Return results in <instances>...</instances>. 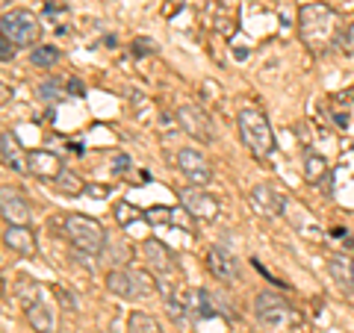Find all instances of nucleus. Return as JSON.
Returning <instances> with one entry per match:
<instances>
[{
  "mask_svg": "<svg viewBox=\"0 0 354 333\" xmlns=\"http://www.w3.org/2000/svg\"><path fill=\"white\" fill-rule=\"evenodd\" d=\"M340 15L328 3H304L298 9V35L310 50H328L343 38Z\"/></svg>",
  "mask_w": 354,
  "mask_h": 333,
  "instance_id": "nucleus-1",
  "label": "nucleus"
},
{
  "mask_svg": "<svg viewBox=\"0 0 354 333\" xmlns=\"http://www.w3.org/2000/svg\"><path fill=\"white\" fill-rule=\"evenodd\" d=\"M236 124H239V136H242L245 148H248L257 159L275 156L278 139H275V133H272L269 118H266L260 109H242V112L236 115Z\"/></svg>",
  "mask_w": 354,
  "mask_h": 333,
  "instance_id": "nucleus-2",
  "label": "nucleus"
},
{
  "mask_svg": "<svg viewBox=\"0 0 354 333\" xmlns=\"http://www.w3.org/2000/svg\"><path fill=\"white\" fill-rule=\"evenodd\" d=\"M254 316L269 333H287L292 328H301L298 313L275 292H260L254 298Z\"/></svg>",
  "mask_w": 354,
  "mask_h": 333,
  "instance_id": "nucleus-3",
  "label": "nucleus"
},
{
  "mask_svg": "<svg viewBox=\"0 0 354 333\" xmlns=\"http://www.w3.org/2000/svg\"><path fill=\"white\" fill-rule=\"evenodd\" d=\"M65 236H68V242L80 251V254H86V257H97V254H103V245H106V233H103V227H100V221H95V218H89V215H68L65 218Z\"/></svg>",
  "mask_w": 354,
  "mask_h": 333,
  "instance_id": "nucleus-4",
  "label": "nucleus"
},
{
  "mask_svg": "<svg viewBox=\"0 0 354 333\" xmlns=\"http://www.w3.org/2000/svg\"><path fill=\"white\" fill-rule=\"evenodd\" d=\"M38 32H41V24L30 9H12V12H3V18H0V35L15 41L18 47L35 44Z\"/></svg>",
  "mask_w": 354,
  "mask_h": 333,
  "instance_id": "nucleus-5",
  "label": "nucleus"
},
{
  "mask_svg": "<svg viewBox=\"0 0 354 333\" xmlns=\"http://www.w3.org/2000/svg\"><path fill=\"white\" fill-rule=\"evenodd\" d=\"M106 289L112 295L124 298V301H139V298L151 295V283L139 272H133V269H115V272H109L106 274Z\"/></svg>",
  "mask_w": 354,
  "mask_h": 333,
  "instance_id": "nucleus-6",
  "label": "nucleus"
},
{
  "mask_svg": "<svg viewBox=\"0 0 354 333\" xmlns=\"http://www.w3.org/2000/svg\"><path fill=\"white\" fill-rule=\"evenodd\" d=\"M177 201L183 204V212H189L198 221H216L219 218V201L210 192H204V186L177 189Z\"/></svg>",
  "mask_w": 354,
  "mask_h": 333,
  "instance_id": "nucleus-7",
  "label": "nucleus"
},
{
  "mask_svg": "<svg viewBox=\"0 0 354 333\" xmlns=\"http://www.w3.org/2000/svg\"><path fill=\"white\" fill-rule=\"evenodd\" d=\"M248 204L260 218H278L287 210V198L281 195V189L275 183H257L248 192Z\"/></svg>",
  "mask_w": 354,
  "mask_h": 333,
  "instance_id": "nucleus-8",
  "label": "nucleus"
},
{
  "mask_svg": "<svg viewBox=\"0 0 354 333\" xmlns=\"http://www.w3.org/2000/svg\"><path fill=\"white\" fill-rule=\"evenodd\" d=\"M177 124L192 136V139H198V142H213L216 139V133H213V121H210V115L201 109V106H180L177 109Z\"/></svg>",
  "mask_w": 354,
  "mask_h": 333,
  "instance_id": "nucleus-9",
  "label": "nucleus"
},
{
  "mask_svg": "<svg viewBox=\"0 0 354 333\" xmlns=\"http://www.w3.org/2000/svg\"><path fill=\"white\" fill-rule=\"evenodd\" d=\"M177 168H180V174H183L192 186H207V183L213 180L210 162H207L198 151H192V148L177 151Z\"/></svg>",
  "mask_w": 354,
  "mask_h": 333,
  "instance_id": "nucleus-10",
  "label": "nucleus"
},
{
  "mask_svg": "<svg viewBox=\"0 0 354 333\" xmlns=\"http://www.w3.org/2000/svg\"><path fill=\"white\" fill-rule=\"evenodd\" d=\"M284 215L290 218V224H292V230H295L298 236H304V239H310V242H319V239H322V227H319V221L313 218V212H310L304 204L287 201Z\"/></svg>",
  "mask_w": 354,
  "mask_h": 333,
  "instance_id": "nucleus-11",
  "label": "nucleus"
},
{
  "mask_svg": "<svg viewBox=\"0 0 354 333\" xmlns=\"http://www.w3.org/2000/svg\"><path fill=\"white\" fill-rule=\"evenodd\" d=\"M0 212L6 218V224H30V215H32L30 204L12 186H3V192H0Z\"/></svg>",
  "mask_w": 354,
  "mask_h": 333,
  "instance_id": "nucleus-12",
  "label": "nucleus"
},
{
  "mask_svg": "<svg viewBox=\"0 0 354 333\" xmlns=\"http://www.w3.org/2000/svg\"><path fill=\"white\" fill-rule=\"evenodd\" d=\"M207 269H210V274H213L216 280H225V283H236V280H239V266H236V260H233L227 251H222V248H210V251H207Z\"/></svg>",
  "mask_w": 354,
  "mask_h": 333,
  "instance_id": "nucleus-13",
  "label": "nucleus"
},
{
  "mask_svg": "<svg viewBox=\"0 0 354 333\" xmlns=\"http://www.w3.org/2000/svg\"><path fill=\"white\" fill-rule=\"evenodd\" d=\"M27 165L41 180H56L65 171V162L56 153H50V151H32V153H27Z\"/></svg>",
  "mask_w": 354,
  "mask_h": 333,
  "instance_id": "nucleus-14",
  "label": "nucleus"
},
{
  "mask_svg": "<svg viewBox=\"0 0 354 333\" xmlns=\"http://www.w3.org/2000/svg\"><path fill=\"white\" fill-rule=\"evenodd\" d=\"M213 27L230 38L239 30V0H216L213 6Z\"/></svg>",
  "mask_w": 354,
  "mask_h": 333,
  "instance_id": "nucleus-15",
  "label": "nucleus"
},
{
  "mask_svg": "<svg viewBox=\"0 0 354 333\" xmlns=\"http://www.w3.org/2000/svg\"><path fill=\"white\" fill-rule=\"evenodd\" d=\"M3 242H6V248H12L15 254H24V257H32V254H35V236L30 233L27 224H9L6 233H3Z\"/></svg>",
  "mask_w": 354,
  "mask_h": 333,
  "instance_id": "nucleus-16",
  "label": "nucleus"
},
{
  "mask_svg": "<svg viewBox=\"0 0 354 333\" xmlns=\"http://www.w3.org/2000/svg\"><path fill=\"white\" fill-rule=\"evenodd\" d=\"M186 310H189V316H195V322L219 319V307L213 304L210 292H204V289H189L186 292Z\"/></svg>",
  "mask_w": 354,
  "mask_h": 333,
  "instance_id": "nucleus-17",
  "label": "nucleus"
},
{
  "mask_svg": "<svg viewBox=\"0 0 354 333\" xmlns=\"http://www.w3.org/2000/svg\"><path fill=\"white\" fill-rule=\"evenodd\" d=\"M27 322L35 328L38 333H53L56 331V313H53V307L47 304V301H32L30 307H27Z\"/></svg>",
  "mask_w": 354,
  "mask_h": 333,
  "instance_id": "nucleus-18",
  "label": "nucleus"
},
{
  "mask_svg": "<svg viewBox=\"0 0 354 333\" xmlns=\"http://www.w3.org/2000/svg\"><path fill=\"white\" fill-rule=\"evenodd\" d=\"M0 156H3V165L12 168V171H27V168H30V165H27V156L21 153L18 142H15V136L6 133V130H3V136H0Z\"/></svg>",
  "mask_w": 354,
  "mask_h": 333,
  "instance_id": "nucleus-19",
  "label": "nucleus"
},
{
  "mask_svg": "<svg viewBox=\"0 0 354 333\" xmlns=\"http://www.w3.org/2000/svg\"><path fill=\"white\" fill-rule=\"evenodd\" d=\"M328 272H331V277L337 280V286L343 289V292H354V263L349 257H331L328 260Z\"/></svg>",
  "mask_w": 354,
  "mask_h": 333,
  "instance_id": "nucleus-20",
  "label": "nucleus"
},
{
  "mask_svg": "<svg viewBox=\"0 0 354 333\" xmlns=\"http://www.w3.org/2000/svg\"><path fill=\"white\" fill-rule=\"evenodd\" d=\"M328 177V162H325V156L322 153H307L304 156V180L307 183H319V180H325Z\"/></svg>",
  "mask_w": 354,
  "mask_h": 333,
  "instance_id": "nucleus-21",
  "label": "nucleus"
},
{
  "mask_svg": "<svg viewBox=\"0 0 354 333\" xmlns=\"http://www.w3.org/2000/svg\"><path fill=\"white\" fill-rule=\"evenodd\" d=\"M127 333H162L160 322L148 313H130L127 319Z\"/></svg>",
  "mask_w": 354,
  "mask_h": 333,
  "instance_id": "nucleus-22",
  "label": "nucleus"
},
{
  "mask_svg": "<svg viewBox=\"0 0 354 333\" xmlns=\"http://www.w3.org/2000/svg\"><path fill=\"white\" fill-rule=\"evenodd\" d=\"M59 47H53V44H38V47H32V53H30V59H32V65H38V68H53L56 62H59Z\"/></svg>",
  "mask_w": 354,
  "mask_h": 333,
  "instance_id": "nucleus-23",
  "label": "nucleus"
},
{
  "mask_svg": "<svg viewBox=\"0 0 354 333\" xmlns=\"http://www.w3.org/2000/svg\"><path fill=\"white\" fill-rule=\"evenodd\" d=\"M56 186H59V192H62V195H80V192H83L80 177H77L74 171H68V168L56 177Z\"/></svg>",
  "mask_w": 354,
  "mask_h": 333,
  "instance_id": "nucleus-24",
  "label": "nucleus"
},
{
  "mask_svg": "<svg viewBox=\"0 0 354 333\" xmlns=\"http://www.w3.org/2000/svg\"><path fill=\"white\" fill-rule=\"evenodd\" d=\"M177 210H168V207H151L142 218L151 221V224H177Z\"/></svg>",
  "mask_w": 354,
  "mask_h": 333,
  "instance_id": "nucleus-25",
  "label": "nucleus"
},
{
  "mask_svg": "<svg viewBox=\"0 0 354 333\" xmlns=\"http://www.w3.org/2000/svg\"><path fill=\"white\" fill-rule=\"evenodd\" d=\"M18 298L24 301V307H30L32 301L41 298V286L32 283V280H21V283H18Z\"/></svg>",
  "mask_w": 354,
  "mask_h": 333,
  "instance_id": "nucleus-26",
  "label": "nucleus"
},
{
  "mask_svg": "<svg viewBox=\"0 0 354 333\" xmlns=\"http://www.w3.org/2000/svg\"><path fill=\"white\" fill-rule=\"evenodd\" d=\"M157 47H160V44H157L154 38H136V41H133V53H136V56H151V53H157Z\"/></svg>",
  "mask_w": 354,
  "mask_h": 333,
  "instance_id": "nucleus-27",
  "label": "nucleus"
},
{
  "mask_svg": "<svg viewBox=\"0 0 354 333\" xmlns=\"http://www.w3.org/2000/svg\"><path fill=\"white\" fill-rule=\"evenodd\" d=\"M136 212H139V210H136V207H130V204H118V207H115V218H118L121 224L133 221V218H136Z\"/></svg>",
  "mask_w": 354,
  "mask_h": 333,
  "instance_id": "nucleus-28",
  "label": "nucleus"
},
{
  "mask_svg": "<svg viewBox=\"0 0 354 333\" xmlns=\"http://www.w3.org/2000/svg\"><path fill=\"white\" fill-rule=\"evenodd\" d=\"M130 165H133V162H130L127 153H112V171H115V174H127Z\"/></svg>",
  "mask_w": 354,
  "mask_h": 333,
  "instance_id": "nucleus-29",
  "label": "nucleus"
},
{
  "mask_svg": "<svg viewBox=\"0 0 354 333\" xmlns=\"http://www.w3.org/2000/svg\"><path fill=\"white\" fill-rule=\"evenodd\" d=\"M15 47H18L15 41H9L6 35H0V59H3V62H9V59L15 56Z\"/></svg>",
  "mask_w": 354,
  "mask_h": 333,
  "instance_id": "nucleus-30",
  "label": "nucleus"
},
{
  "mask_svg": "<svg viewBox=\"0 0 354 333\" xmlns=\"http://www.w3.org/2000/svg\"><path fill=\"white\" fill-rule=\"evenodd\" d=\"M340 44H346V50H352V53H354V21L349 24V27H346V32H343Z\"/></svg>",
  "mask_w": 354,
  "mask_h": 333,
  "instance_id": "nucleus-31",
  "label": "nucleus"
},
{
  "mask_svg": "<svg viewBox=\"0 0 354 333\" xmlns=\"http://www.w3.org/2000/svg\"><path fill=\"white\" fill-rule=\"evenodd\" d=\"M38 91H41V97H44V100H50V97H56L53 91H59V83H53V80H50V83H44Z\"/></svg>",
  "mask_w": 354,
  "mask_h": 333,
  "instance_id": "nucleus-32",
  "label": "nucleus"
},
{
  "mask_svg": "<svg viewBox=\"0 0 354 333\" xmlns=\"http://www.w3.org/2000/svg\"><path fill=\"white\" fill-rule=\"evenodd\" d=\"M68 91H71V94H83L86 89L80 86V80H71V83H68Z\"/></svg>",
  "mask_w": 354,
  "mask_h": 333,
  "instance_id": "nucleus-33",
  "label": "nucleus"
}]
</instances>
